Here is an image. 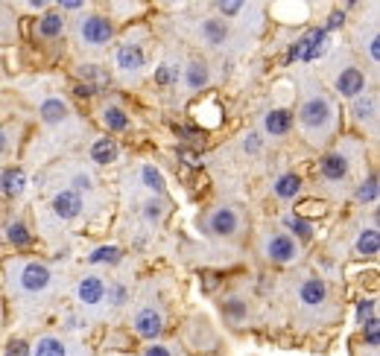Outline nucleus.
Wrapping results in <instances>:
<instances>
[{"label": "nucleus", "mask_w": 380, "mask_h": 356, "mask_svg": "<svg viewBox=\"0 0 380 356\" xmlns=\"http://www.w3.org/2000/svg\"><path fill=\"white\" fill-rule=\"evenodd\" d=\"M117 65H120L123 70H135V67L144 65V53H140V47H135V44H126V47H120V53H117Z\"/></svg>", "instance_id": "4468645a"}, {"label": "nucleus", "mask_w": 380, "mask_h": 356, "mask_svg": "<svg viewBox=\"0 0 380 356\" xmlns=\"http://www.w3.org/2000/svg\"><path fill=\"white\" fill-rule=\"evenodd\" d=\"M270 257L278 260V263H287L295 257V243L290 237H272V243H270Z\"/></svg>", "instance_id": "9d476101"}, {"label": "nucleus", "mask_w": 380, "mask_h": 356, "mask_svg": "<svg viewBox=\"0 0 380 356\" xmlns=\"http://www.w3.org/2000/svg\"><path fill=\"white\" fill-rule=\"evenodd\" d=\"M65 114H67V108H65L62 99H47V103L41 105V117H44L47 123H59Z\"/></svg>", "instance_id": "6ab92c4d"}, {"label": "nucleus", "mask_w": 380, "mask_h": 356, "mask_svg": "<svg viewBox=\"0 0 380 356\" xmlns=\"http://www.w3.org/2000/svg\"><path fill=\"white\" fill-rule=\"evenodd\" d=\"M365 341H369V345H377V341H380L377 319H369V321H365Z\"/></svg>", "instance_id": "c756f323"}, {"label": "nucleus", "mask_w": 380, "mask_h": 356, "mask_svg": "<svg viewBox=\"0 0 380 356\" xmlns=\"http://www.w3.org/2000/svg\"><path fill=\"white\" fill-rule=\"evenodd\" d=\"M372 105H374V103H372V99H360V103H357V108H354V114H357V117H360V120H363V117H369V114L374 111Z\"/></svg>", "instance_id": "72a5a7b5"}, {"label": "nucleus", "mask_w": 380, "mask_h": 356, "mask_svg": "<svg viewBox=\"0 0 380 356\" xmlns=\"http://www.w3.org/2000/svg\"><path fill=\"white\" fill-rule=\"evenodd\" d=\"M301 120L307 126H322L328 120V103L325 99H311V103L301 108Z\"/></svg>", "instance_id": "1a4fd4ad"}, {"label": "nucleus", "mask_w": 380, "mask_h": 356, "mask_svg": "<svg viewBox=\"0 0 380 356\" xmlns=\"http://www.w3.org/2000/svg\"><path fill=\"white\" fill-rule=\"evenodd\" d=\"M103 280H97V278H85L79 283V301L82 304H97V301H103Z\"/></svg>", "instance_id": "9b49d317"}, {"label": "nucleus", "mask_w": 380, "mask_h": 356, "mask_svg": "<svg viewBox=\"0 0 380 356\" xmlns=\"http://www.w3.org/2000/svg\"><path fill=\"white\" fill-rule=\"evenodd\" d=\"M202 33L208 35V41H214V44H220V41H225V24L222 21H205V26H202Z\"/></svg>", "instance_id": "5701e85b"}, {"label": "nucleus", "mask_w": 380, "mask_h": 356, "mask_svg": "<svg viewBox=\"0 0 380 356\" xmlns=\"http://www.w3.org/2000/svg\"><path fill=\"white\" fill-rule=\"evenodd\" d=\"M372 59H374V62L380 59V41H377V38L372 41Z\"/></svg>", "instance_id": "ea45409f"}, {"label": "nucleus", "mask_w": 380, "mask_h": 356, "mask_svg": "<svg viewBox=\"0 0 380 356\" xmlns=\"http://www.w3.org/2000/svg\"><path fill=\"white\" fill-rule=\"evenodd\" d=\"M91 158L97 164H111V161L117 158V144H115V140H108V137L97 140V144L91 146Z\"/></svg>", "instance_id": "f8f14e48"}, {"label": "nucleus", "mask_w": 380, "mask_h": 356, "mask_svg": "<svg viewBox=\"0 0 380 356\" xmlns=\"http://www.w3.org/2000/svg\"><path fill=\"white\" fill-rule=\"evenodd\" d=\"M35 356H67V353H65V345H62L59 339H50V336H47V339L38 341Z\"/></svg>", "instance_id": "aec40b11"}, {"label": "nucleus", "mask_w": 380, "mask_h": 356, "mask_svg": "<svg viewBox=\"0 0 380 356\" xmlns=\"http://www.w3.org/2000/svg\"><path fill=\"white\" fill-rule=\"evenodd\" d=\"M246 149H258V137H249L246 140Z\"/></svg>", "instance_id": "a18cd8bd"}, {"label": "nucleus", "mask_w": 380, "mask_h": 356, "mask_svg": "<svg viewBox=\"0 0 380 356\" xmlns=\"http://www.w3.org/2000/svg\"><path fill=\"white\" fill-rule=\"evenodd\" d=\"M76 187H85V190H88V187H91V181H88L85 176H82V178H76Z\"/></svg>", "instance_id": "37998d69"}, {"label": "nucleus", "mask_w": 380, "mask_h": 356, "mask_svg": "<svg viewBox=\"0 0 380 356\" xmlns=\"http://www.w3.org/2000/svg\"><path fill=\"white\" fill-rule=\"evenodd\" d=\"M325 38H328L325 30H311L307 35H301V38L290 47L287 62H295V59H301V62H313V59H319L322 47H325Z\"/></svg>", "instance_id": "f257e3e1"}, {"label": "nucleus", "mask_w": 380, "mask_h": 356, "mask_svg": "<svg viewBox=\"0 0 380 356\" xmlns=\"http://www.w3.org/2000/svg\"><path fill=\"white\" fill-rule=\"evenodd\" d=\"M144 356H170V350H167V348H161V345H152Z\"/></svg>", "instance_id": "e433bc0d"}, {"label": "nucleus", "mask_w": 380, "mask_h": 356, "mask_svg": "<svg viewBox=\"0 0 380 356\" xmlns=\"http://www.w3.org/2000/svg\"><path fill=\"white\" fill-rule=\"evenodd\" d=\"M115 301H117V304H123V301H126V292H123V287H115Z\"/></svg>", "instance_id": "a19ab883"}, {"label": "nucleus", "mask_w": 380, "mask_h": 356, "mask_svg": "<svg viewBox=\"0 0 380 356\" xmlns=\"http://www.w3.org/2000/svg\"><path fill=\"white\" fill-rule=\"evenodd\" d=\"M59 33H62V15H59V12H47L44 21H41V35L53 38V35H59Z\"/></svg>", "instance_id": "412c9836"}, {"label": "nucleus", "mask_w": 380, "mask_h": 356, "mask_svg": "<svg viewBox=\"0 0 380 356\" xmlns=\"http://www.w3.org/2000/svg\"><path fill=\"white\" fill-rule=\"evenodd\" d=\"M205 82H208V70H205L199 62H193V65L188 67V85H190V88H202Z\"/></svg>", "instance_id": "b1692460"}, {"label": "nucleus", "mask_w": 380, "mask_h": 356, "mask_svg": "<svg viewBox=\"0 0 380 356\" xmlns=\"http://www.w3.org/2000/svg\"><path fill=\"white\" fill-rule=\"evenodd\" d=\"M220 9L225 12V15H237V12L243 9V3H240V0H229V3H225V0H222V3H220Z\"/></svg>", "instance_id": "f704fd0d"}, {"label": "nucleus", "mask_w": 380, "mask_h": 356, "mask_svg": "<svg viewBox=\"0 0 380 356\" xmlns=\"http://www.w3.org/2000/svg\"><path fill=\"white\" fill-rule=\"evenodd\" d=\"M53 210L59 213L62 219H76L79 210H82V198H79V193H74V190L59 193V196L53 198Z\"/></svg>", "instance_id": "7ed1b4c3"}, {"label": "nucleus", "mask_w": 380, "mask_h": 356, "mask_svg": "<svg viewBox=\"0 0 380 356\" xmlns=\"http://www.w3.org/2000/svg\"><path fill=\"white\" fill-rule=\"evenodd\" d=\"M301 301L311 304V307L322 304V301H325V283H322V280H307L301 287Z\"/></svg>", "instance_id": "f3484780"}, {"label": "nucleus", "mask_w": 380, "mask_h": 356, "mask_svg": "<svg viewBox=\"0 0 380 356\" xmlns=\"http://www.w3.org/2000/svg\"><path fill=\"white\" fill-rule=\"evenodd\" d=\"M82 38H85L88 44H106L111 38V24L100 15H91L85 24H82Z\"/></svg>", "instance_id": "f03ea898"}, {"label": "nucleus", "mask_w": 380, "mask_h": 356, "mask_svg": "<svg viewBox=\"0 0 380 356\" xmlns=\"http://www.w3.org/2000/svg\"><path fill=\"white\" fill-rule=\"evenodd\" d=\"M144 181H147V187H152V190L164 187V178H161V173L156 167H144Z\"/></svg>", "instance_id": "cd10ccee"}, {"label": "nucleus", "mask_w": 380, "mask_h": 356, "mask_svg": "<svg viewBox=\"0 0 380 356\" xmlns=\"http://www.w3.org/2000/svg\"><path fill=\"white\" fill-rule=\"evenodd\" d=\"M106 123H108V129H115V132H123L126 126H129V120H126V114L120 108H108L106 111Z\"/></svg>", "instance_id": "a878e982"}, {"label": "nucleus", "mask_w": 380, "mask_h": 356, "mask_svg": "<svg viewBox=\"0 0 380 356\" xmlns=\"http://www.w3.org/2000/svg\"><path fill=\"white\" fill-rule=\"evenodd\" d=\"M135 327H138V333L140 336H147V339H156L161 333V316L156 310H140L138 312V319H135Z\"/></svg>", "instance_id": "423d86ee"}, {"label": "nucleus", "mask_w": 380, "mask_h": 356, "mask_svg": "<svg viewBox=\"0 0 380 356\" xmlns=\"http://www.w3.org/2000/svg\"><path fill=\"white\" fill-rule=\"evenodd\" d=\"M147 213H149V217H158L161 207H158V205H149V207H147Z\"/></svg>", "instance_id": "c03bdc74"}, {"label": "nucleus", "mask_w": 380, "mask_h": 356, "mask_svg": "<svg viewBox=\"0 0 380 356\" xmlns=\"http://www.w3.org/2000/svg\"><path fill=\"white\" fill-rule=\"evenodd\" d=\"M26 353H30V350H26V341H12V345L6 348V356H26Z\"/></svg>", "instance_id": "473e14b6"}, {"label": "nucleus", "mask_w": 380, "mask_h": 356, "mask_svg": "<svg viewBox=\"0 0 380 356\" xmlns=\"http://www.w3.org/2000/svg\"><path fill=\"white\" fill-rule=\"evenodd\" d=\"M210 231L220 234V237H229L237 231V213L229 210V207H222L214 213V219H210Z\"/></svg>", "instance_id": "6e6552de"}, {"label": "nucleus", "mask_w": 380, "mask_h": 356, "mask_svg": "<svg viewBox=\"0 0 380 356\" xmlns=\"http://www.w3.org/2000/svg\"><path fill=\"white\" fill-rule=\"evenodd\" d=\"M377 248H380V234L374 231V228H372V231H363L360 239H357V251H360V254H369V257H374Z\"/></svg>", "instance_id": "a211bd4d"}, {"label": "nucleus", "mask_w": 380, "mask_h": 356, "mask_svg": "<svg viewBox=\"0 0 380 356\" xmlns=\"http://www.w3.org/2000/svg\"><path fill=\"white\" fill-rule=\"evenodd\" d=\"M24 187H26V178H24L21 169H6L3 173V193L18 196V193H24Z\"/></svg>", "instance_id": "dca6fc26"}, {"label": "nucleus", "mask_w": 380, "mask_h": 356, "mask_svg": "<svg viewBox=\"0 0 380 356\" xmlns=\"http://www.w3.org/2000/svg\"><path fill=\"white\" fill-rule=\"evenodd\" d=\"M117 257H120V251L115 246H103V248L91 251V263H115Z\"/></svg>", "instance_id": "393cba45"}, {"label": "nucleus", "mask_w": 380, "mask_h": 356, "mask_svg": "<svg viewBox=\"0 0 380 356\" xmlns=\"http://www.w3.org/2000/svg\"><path fill=\"white\" fill-rule=\"evenodd\" d=\"M345 173H348V161L340 152H331L322 158V176L328 181H340V178H345Z\"/></svg>", "instance_id": "0eeeda50"}, {"label": "nucleus", "mask_w": 380, "mask_h": 356, "mask_svg": "<svg viewBox=\"0 0 380 356\" xmlns=\"http://www.w3.org/2000/svg\"><path fill=\"white\" fill-rule=\"evenodd\" d=\"M6 149V137H3V132H0V152Z\"/></svg>", "instance_id": "49530a36"}, {"label": "nucleus", "mask_w": 380, "mask_h": 356, "mask_svg": "<svg viewBox=\"0 0 380 356\" xmlns=\"http://www.w3.org/2000/svg\"><path fill=\"white\" fill-rule=\"evenodd\" d=\"M372 312H374V301H363V304L357 307V319H360V321H369V319H374Z\"/></svg>", "instance_id": "2f4dec72"}, {"label": "nucleus", "mask_w": 380, "mask_h": 356, "mask_svg": "<svg viewBox=\"0 0 380 356\" xmlns=\"http://www.w3.org/2000/svg\"><path fill=\"white\" fill-rule=\"evenodd\" d=\"M287 225H290V231H292V234H299L301 239H311V234H313V231H311V225L301 222V219H295V217H290Z\"/></svg>", "instance_id": "c85d7f7f"}, {"label": "nucleus", "mask_w": 380, "mask_h": 356, "mask_svg": "<svg viewBox=\"0 0 380 356\" xmlns=\"http://www.w3.org/2000/svg\"><path fill=\"white\" fill-rule=\"evenodd\" d=\"M173 79H176V70H173V67H158V70H156V82H158V85H170Z\"/></svg>", "instance_id": "7c9ffc66"}, {"label": "nucleus", "mask_w": 380, "mask_h": 356, "mask_svg": "<svg viewBox=\"0 0 380 356\" xmlns=\"http://www.w3.org/2000/svg\"><path fill=\"white\" fill-rule=\"evenodd\" d=\"M6 237H9L12 246H30V231H26L21 222H12L9 231H6Z\"/></svg>", "instance_id": "4be33fe9"}, {"label": "nucleus", "mask_w": 380, "mask_h": 356, "mask_svg": "<svg viewBox=\"0 0 380 356\" xmlns=\"http://www.w3.org/2000/svg\"><path fill=\"white\" fill-rule=\"evenodd\" d=\"M181 135H185V137H193V140H202L205 135L202 132H196V126H181V129H179Z\"/></svg>", "instance_id": "c9c22d12"}, {"label": "nucleus", "mask_w": 380, "mask_h": 356, "mask_svg": "<svg viewBox=\"0 0 380 356\" xmlns=\"http://www.w3.org/2000/svg\"><path fill=\"white\" fill-rule=\"evenodd\" d=\"M299 190H301V178H299V176H292V173L281 176V178L275 181V193H278L281 198H292Z\"/></svg>", "instance_id": "2eb2a0df"}, {"label": "nucleus", "mask_w": 380, "mask_h": 356, "mask_svg": "<svg viewBox=\"0 0 380 356\" xmlns=\"http://www.w3.org/2000/svg\"><path fill=\"white\" fill-rule=\"evenodd\" d=\"M340 24H342V12H333V15L328 18V26L333 30V26H340Z\"/></svg>", "instance_id": "4c0bfd02"}, {"label": "nucleus", "mask_w": 380, "mask_h": 356, "mask_svg": "<svg viewBox=\"0 0 380 356\" xmlns=\"http://www.w3.org/2000/svg\"><path fill=\"white\" fill-rule=\"evenodd\" d=\"M21 283H24V289H30V292L44 289L47 283H50V269H47V266H41V263H30V266L24 269Z\"/></svg>", "instance_id": "20e7f679"}, {"label": "nucleus", "mask_w": 380, "mask_h": 356, "mask_svg": "<svg viewBox=\"0 0 380 356\" xmlns=\"http://www.w3.org/2000/svg\"><path fill=\"white\" fill-rule=\"evenodd\" d=\"M82 3H79V0H65V3H62V9H79Z\"/></svg>", "instance_id": "79ce46f5"}, {"label": "nucleus", "mask_w": 380, "mask_h": 356, "mask_svg": "<svg viewBox=\"0 0 380 356\" xmlns=\"http://www.w3.org/2000/svg\"><path fill=\"white\" fill-rule=\"evenodd\" d=\"M290 123H292V117H290V111H270L266 114V132L270 135H284L287 129H290Z\"/></svg>", "instance_id": "ddd939ff"}, {"label": "nucleus", "mask_w": 380, "mask_h": 356, "mask_svg": "<svg viewBox=\"0 0 380 356\" xmlns=\"http://www.w3.org/2000/svg\"><path fill=\"white\" fill-rule=\"evenodd\" d=\"M357 198H360V202H374V198H377V176H369V181L357 190Z\"/></svg>", "instance_id": "bb28decb"}, {"label": "nucleus", "mask_w": 380, "mask_h": 356, "mask_svg": "<svg viewBox=\"0 0 380 356\" xmlns=\"http://www.w3.org/2000/svg\"><path fill=\"white\" fill-rule=\"evenodd\" d=\"M181 152H185V161H190V164H202L199 155H190V149H181Z\"/></svg>", "instance_id": "58836bf2"}, {"label": "nucleus", "mask_w": 380, "mask_h": 356, "mask_svg": "<svg viewBox=\"0 0 380 356\" xmlns=\"http://www.w3.org/2000/svg\"><path fill=\"white\" fill-rule=\"evenodd\" d=\"M363 85H365V79H363L360 70L348 67V70H342V74H340V79H336V91H340L342 96H354V94L363 91Z\"/></svg>", "instance_id": "39448f33"}]
</instances>
